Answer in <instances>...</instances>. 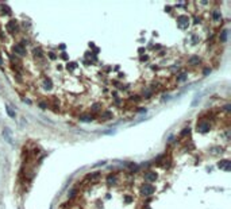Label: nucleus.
Masks as SVG:
<instances>
[{"label": "nucleus", "mask_w": 231, "mask_h": 209, "mask_svg": "<svg viewBox=\"0 0 231 209\" xmlns=\"http://www.w3.org/2000/svg\"><path fill=\"white\" fill-rule=\"evenodd\" d=\"M208 130H210V123L201 121V123H199V124H197V131H200V132H207Z\"/></svg>", "instance_id": "f257e3e1"}, {"label": "nucleus", "mask_w": 231, "mask_h": 209, "mask_svg": "<svg viewBox=\"0 0 231 209\" xmlns=\"http://www.w3.org/2000/svg\"><path fill=\"white\" fill-rule=\"evenodd\" d=\"M142 193L145 194V196H150L152 193H154V188L152 186V185H143L142 186Z\"/></svg>", "instance_id": "f03ea898"}, {"label": "nucleus", "mask_w": 231, "mask_h": 209, "mask_svg": "<svg viewBox=\"0 0 231 209\" xmlns=\"http://www.w3.org/2000/svg\"><path fill=\"white\" fill-rule=\"evenodd\" d=\"M10 135H11V131L8 130V128H4V131H3V136H6V139L10 142V143H12V139L10 138Z\"/></svg>", "instance_id": "7ed1b4c3"}, {"label": "nucleus", "mask_w": 231, "mask_h": 209, "mask_svg": "<svg viewBox=\"0 0 231 209\" xmlns=\"http://www.w3.org/2000/svg\"><path fill=\"white\" fill-rule=\"evenodd\" d=\"M145 178L147 179V181H154V179L157 178V174H155V173H147L145 175Z\"/></svg>", "instance_id": "20e7f679"}, {"label": "nucleus", "mask_w": 231, "mask_h": 209, "mask_svg": "<svg viewBox=\"0 0 231 209\" xmlns=\"http://www.w3.org/2000/svg\"><path fill=\"white\" fill-rule=\"evenodd\" d=\"M15 50H16V51H18V53H19L20 55H25V54H26V51L23 50L20 46H15Z\"/></svg>", "instance_id": "39448f33"}, {"label": "nucleus", "mask_w": 231, "mask_h": 209, "mask_svg": "<svg viewBox=\"0 0 231 209\" xmlns=\"http://www.w3.org/2000/svg\"><path fill=\"white\" fill-rule=\"evenodd\" d=\"M6 108H7V112H8V115H10L11 117H15V113H14V111H12V109H11L10 107H8V105H6Z\"/></svg>", "instance_id": "423d86ee"}, {"label": "nucleus", "mask_w": 231, "mask_h": 209, "mask_svg": "<svg viewBox=\"0 0 231 209\" xmlns=\"http://www.w3.org/2000/svg\"><path fill=\"white\" fill-rule=\"evenodd\" d=\"M230 161H222V162H219V167L220 169H224V165H228Z\"/></svg>", "instance_id": "0eeeda50"}, {"label": "nucleus", "mask_w": 231, "mask_h": 209, "mask_svg": "<svg viewBox=\"0 0 231 209\" xmlns=\"http://www.w3.org/2000/svg\"><path fill=\"white\" fill-rule=\"evenodd\" d=\"M199 58H197V57H192V59H189V64H197L199 62Z\"/></svg>", "instance_id": "6e6552de"}, {"label": "nucleus", "mask_w": 231, "mask_h": 209, "mask_svg": "<svg viewBox=\"0 0 231 209\" xmlns=\"http://www.w3.org/2000/svg\"><path fill=\"white\" fill-rule=\"evenodd\" d=\"M226 35H227V31H226V30H224L223 32H222V41H223V42L226 41Z\"/></svg>", "instance_id": "1a4fd4ad"}, {"label": "nucleus", "mask_w": 231, "mask_h": 209, "mask_svg": "<svg viewBox=\"0 0 231 209\" xmlns=\"http://www.w3.org/2000/svg\"><path fill=\"white\" fill-rule=\"evenodd\" d=\"M214 18H215V19H219V12H215V14H214Z\"/></svg>", "instance_id": "9d476101"}]
</instances>
